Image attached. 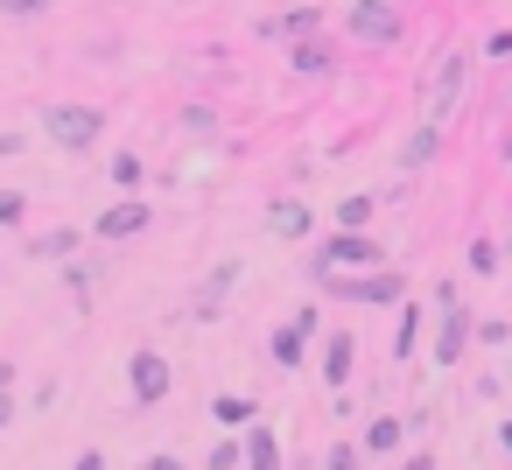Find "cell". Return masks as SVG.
<instances>
[{"mask_svg": "<svg viewBox=\"0 0 512 470\" xmlns=\"http://www.w3.org/2000/svg\"><path fill=\"white\" fill-rule=\"evenodd\" d=\"M50 134H57L64 148H92V134H99V113H71V106H50Z\"/></svg>", "mask_w": 512, "mask_h": 470, "instance_id": "1", "label": "cell"}, {"mask_svg": "<svg viewBox=\"0 0 512 470\" xmlns=\"http://www.w3.org/2000/svg\"><path fill=\"white\" fill-rule=\"evenodd\" d=\"M351 36H372V43H393V36H400V22H393L386 8H351Z\"/></svg>", "mask_w": 512, "mask_h": 470, "instance_id": "2", "label": "cell"}, {"mask_svg": "<svg viewBox=\"0 0 512 470\" xmlns=\"http://www.w3.org/2000/svg\"><path fill=\"white\" fill-rule=\"evenodd\" d=\"M162 386H169V379H162V358H155V351H141V358H134V393H141V400H155Z\"/></svg>", "mask_w": 512, "mask_h": 470, "instance_id": "3", "label": "cell"}, {"mask_svg": "<svg viewBox=\"0 0 512 470\" xmlns=\"http://www.w3.org/2000/svg\"><path fill=\"white\" fill-rule=\"evenodd\" d=\"M141 225H148V211H141V204H120V211H113L99 232H141Z\"/></svg>", "mask_w": 512, "mask_h": 470, "instance_id": "4", "label": "cell"}, {"mask_svg": "<svg viewBox=\"0 0 512 470\" xmlns=\"http://www.w3.org/2000/svg\"><path fill=\"white\" fill-rule=\"evenodd\" d=\"M330 260H337V267H344V260H358V267H372L379 253H372L365 239H337V246H330Z\"/></svg>", "mask_w": 512, "mask_h": 470, "instance_id": "5", "label": "cell"}, {"mask_svg": "<svg viewBox=\"0 0 512 470\" xmlns=\"http://www.w3.org/2000/svg\"><path fill=\"white\" fill-rule=\"evenodd\" d=\"M15 218H22V197H15V190H0V225H15Z\"/></svg>", "mask_w": 512, "mask_h": 470, "instance_id": "6", "label": "cell"}, {"mask_svg": "<svg viewBox=\"0 0 512 470\" xmlns=\"http://www.w3.org/2000/svg\"><path fill=\"white\" fill-rule=\"evenodd\" d=\"M253 470H274V449H267V435H253Z\"/></svg>", "mask_w": 512, "mask_h": 470, "instance_id": "7", "label": "cell"}, {"mask_svg": "<svg viewBox=\"0 0 512 470\" xmlns=\"http://www.w3.org/2000/svg\"><path fill=\"white\" fill-rule=\"evenodd\" d=\"M0 8H22V15H29V8H43V0H0Z\"/></svg>", "mask_w": 512, "mask_h": 470, "instance_id": "8", "label": "cell"}, {"mask_svg": "<svg viewBox=\"0 0 512 470\" xmlns=\"http://www.w3.org/2000/svg\"><path fill=\"white\" fill-rule=\"evenodd\" d=\"M330 470H351V449H337V456H330Z\"/></svg>", "mask_w": 512, "mask_h": 470, "instance_id": "9", "label": "cell"}, {"mask_svg": "<svg viewBox=\"0 0 512 470\" xmlns=\"http://www.w3.org/2000/svg\"><path fill=\"white\" fill-rule=\"evenodd\" d=\"M78 470H99V456H78Z\"/></svg>", "mask_w": 512, "mask_h": 470, "instance_id": "10", "label": "cell"}, {"mask_svg": "<svg viewBox=\"0 0 512 470\" xmlns=\"http://www.w3.org/2000/svg\"><path fill=\"white\" fill-rule=\"evenodd\" d=\"M0 421H8V393H0Z\"/></svg>", "mask_w": 512, "mask_h": 470, "instance_id": "11", "label": "cell"}]
</instances>
